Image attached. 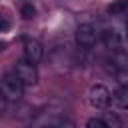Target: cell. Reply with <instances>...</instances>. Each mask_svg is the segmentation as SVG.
Listing matches in <instances>:
<instances>
[{
	"label": "cell",
	"instance_id": "obj_1",
	"mask_svg": "<svg viewBox=\"0 0 128 128\" xmlns=\"http://www.w3.org/2000/svg\"><path fill=\"white\" fill-rule=\"evenodd\" d=\"M0 94H2L6 100H10V102H16V100L22 98V94H24V84L20 82V78H18L14 72L2 76V80H0Z\"/></svg>",
	"mask_w": 128,
	"mask_h": 128
},
{
	"label": "cell",
	"instance_id": "obj_2",
	"mask_svg": "<svg viewBox=\"0 0 128 128\" xmlns=\"http://www.w3.org/2000/svg\"><path fill=\"white\" fill-rule=\"evenodd\" d=\"M14 74L20 78V82L24 86H34L38 82V72H36V64L28 62L26 58L24 60H18L16 66H14Z\"/></svg>",
	"mask_w": 128,
	"mask_h": 128
},
{
	"label": "cell",
	"instance_id": "obj_3",
	"mask_svg": "<svg viewBox=\"0 0 128 128\" xmlns=\"http://www.w3.org/2000/svg\"><path fill=\"white\" fill-rule=\"evenodd\" d=\"M88 102H90V106L96 108V110L108 108V104H110V92H108V88L102 86V84H94V86L88 90Z\"/></svg>",
	"mask_w": 128,
	"mask_h": 128
},
{
	"label": "cell",
	"instance_id": "obj_4",
	"mask_svg": "<svg viewBox=\"0 0 128 128\" xmlns=\"http://www.w3.org/2000/svg\"><path fill=\"white\" fill-rule=\"evenodd\" d=\"M96 40H98V30L92 24H80L76 28V42H78V46L90 48V46L96 44Z\"/></svg>",
	"mask_w": 128,
	"mask_h": 128
},
{
	"label": "cell",
	"instance_id": "obj_5",
	"mask_svg": "<svg viewBox=\"0 0 128 128\" xmlns=\"http://www.w3.org/2000/svg\"><path fill=\"white\" fill-rule=\"evenodd\" d=\"M42 54H44V48L38 40H32V38H26L24 40V58L32 64H38L42 60Z\"/></svg>",
	"mask_w": 128,
	"mask_h": 128
},
{
	"label": "cell",
	"instance_id": "obj_6",
	"mask_svg": "<svg viewBox=\"0 0 128 128\" xmlns=\"http://www.w3.org/2000/svg\"><path fill=\"white\" fill-rule=\"evenodd\" d=\"M110 100H112V104H114L116 108L126 110V108H128V88H126V84H122L120 88H116L114 94L110 96Z\"/></svg>",
	"mask_w": 128,
	"mask_h": 128
},
{
	"label": "cell",
	"instance_id": "obj_7",
	"mask_svg": "<svg viewBox=\"0 0 128 128\" xmlns=\"http://www.w3.org/2000/svg\"><path fill=\"white\" fill-rule=\"evenodd\" d=\"M104 42L110 50H120L122 48V42H120V36L116 30H106L104 32Z\"/></svg>",
	"mask_w": 128,
	"mask_h": 128
},
{
	"label": "cell",
	"instance_id": "obj_8",
	"mask_svg": "<svg viewBox=\"0 0 128 128\" xmlns=\"http://www.w3.org/2000/svg\"><path fill=\"white\" fill-rule=\"evenodd\" d=\"M126 12V0H114L110 6H108V14L116 16V14H124Z\"/></svg>",
	"mask_w": 128,
	"mask_h": 128
},
{
	"label": "cell",
	"instance_id": "obj_9",
	"mask_svg": "<svg viewBox=\"0 0 128 128\" xmlns=\"http://www.w3.org/2000/svg\"><path fill=\"white\" fill-rule=\"evenodd\" d=\"M102 120H104L106 128H120V126H122V122H120V118H118L116 114H106Z\"/></svg>",
	"mask_w": 128,
	"mask_h": 128
},
{
	"label": "cell",
	"instance_id": "obj_10",
	"mask_svg": "<svg viewBox=\"0 0 128 128\" xmlns=\"http://www.w3.org/2000/svg\"><path fill=\"white\" fill-rule=\"evenodd\" d=\"M20 14H22V18H26V20L34 18V6H32V4H24L22 10H20Z\"/></svg>",
	"mask_w": 128,
	"mask_h": 128
},
{
	"label": "cell",
	"instance_id": "obj_11",
	"mask_svg": "<svg viewBox=\"0 0 128 128\" xmlns=\"http://www.w3.org/2000/svg\"><path fill=\"white\" fill-rule=\"evenodd\" d=\"M86 126H88V128H106V124H104L102 118H90V120L86 122Z\"/></svg>",
	"mask_w": 128,
	"mask_h": 128
},
{
	"label": "cell",
	"instance_id": "obj_12",
	"mask_svg": "<svg viewBox=\"0 0 128 128\" xmlns=\"http://www.w3.org/2000/svg\"><path fill=\"white\" fill-rule=\"evenodd\" d=\"M8 30H10V20L8 16L0 14V32H8Z\"/></svg>",
	"mask_w": 128,
	"mask_h": 128
}]
</instances>
